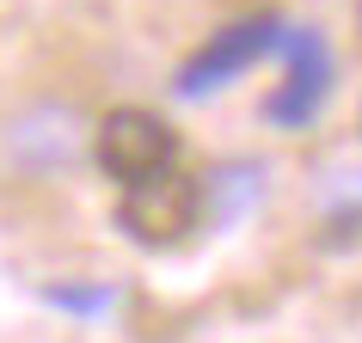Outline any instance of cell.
Masks as SVG:
<instances>
[{
	"label": "cell",
	"instance_id": "1",
	"mask_svg": "<svg viewBox=\"0 0 362 343\" xmlns=\"http://www.w3.org/2000/svg\"><path fill=\"white\" fill-rule=\"evenodd\" d=\"M93 153H98V166H105V178L141 184V178L172 172L178 135H172L166 116L141 111V104H117V111H105V123L93 129Z\"/></svg>",
	"mask_w": 362,
	"mask_h": 343
},
{
	"label": "cell",
	"instance_id": "2",
	"mask_svg": "<svg viewBox=\"0 0 362 343\" xmlns=\"http://www.w3.org/2000/svg\"><path fill=\"white\" fill-rule=\"evenodd\" d=\"M197 221H203V184L185 178V172H160V178L123 184L117 227L129 233L135 246H178Z\"/></svg>",
	"mask_w": 362,
	"mask_h": 343
},
{
	"label": "cell",
	"instance_id": "3",
	"mask_svg": "<svg viewBox=\"0 0 362 343\" xmlns=\"http://www.w3.org/2000/svg\"><path fill=\"white\" fill-rule=\"evenodd\" d=\"M276 31H283V25L270 19V13H258V19H240V25H228V31H215V37L203 43L191 61H185V74H178V92L197 98V92H215L221 80L246 74L258 56H270Z\"/></svg>",
	"mask_w": 362,
	"mask_h": 343
},
{
	"label": "cell",
	"instance_id": "4",
	"mask_svg": "<svg viewBox=\"0 0 362 343\" xmlns=\"http://www.w3.org/2000/svg\"><path fill=\"white\" fill-rule=\"evenodd\" d=\"M325 86H332L325 37L320 31H288V80H283V92L270 98V123H307L325 104Z\"/></svg>",
	"mask_w": 362,
	"mask_h": 343
}]
</instances>
